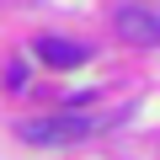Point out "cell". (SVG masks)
<instances>
[{
  "label": "cell",
  "mask_w": 160,
  "mask_h": 160,
  "mask_svg": "<svg viewBox=\"0 0 160 160\" xmlns=\"http://www.w3.org/2000/svg\"><path fill=\"white\" fill-rule=\"evenodd\" d=\"M86 133H91V118H27V123H16L22 144H75Z\"/></svg>",
  "instance_id": "6da1fadb"
},
{
  "label": "cell",
  "mask_w": 160,
  "mask_h": 160,
  "mask_svg": "<svg viewBox=\"0 0 160 160\" xmlns=\"http://www.w3.org/2000/svg\"><path fill=\"white\" fill-rule=\"evenodd\" d=\"M118 38H128L139 48H155L160 43V16L155 11H139V6H123L118 11Z\"/></svg>",
  "instance_id": "7a4b0ae2"
},
{
  "label": "cell",
  "mask_w": 160,
  "mask_h": 160,
  "mask_svg": "<svg viewBox=\"0 0 160 160\" xmlns=\"http://www.w3.org/2000/svg\"><path fill=\"white\" fill-rule=\"evenodd\" d=\"M27 86V69H22V59H11L6 64V91H22Z\"/></svg>",
  "instance_id": "277c9868"
},
{
  "label": "cell",
  "mask_w": 160,
  "mask_h": 160,
  "mask_svg": "<svg viewBox=\"0 0 160 160\" xmlns=\"http://www.w3.org/2000/svg\"><path fill=\"white\" fill-rule=\"evenodd\" d=\"M38 59H48L53 69H75V64H86V43H69V38H38Z\"/></svg>",
  "instance_id": "3957f363"
}]
</instances>
